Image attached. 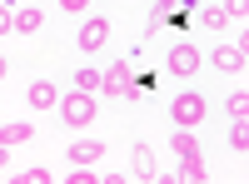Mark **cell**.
<instances>
[{
  "label": "cell",
  "mask_w": 249,
  "mask_h": 184,
  "mask_svg": "<svg viewBox=\"0 0 249 184\" xmlns=\"http://www.w3.org/2000/svg\"><path fill=\"white\" fill-rule=\"evenodd\" d=\"M170 119L179 130H195L199 119H204V95H195V90H179L175 100H170Z\"/></svg>",
  "instance_id": "6da1fadb"
},
{
  "label": "cell",
  "mask_w": 249,
  "mask_h": 184,
  "mask_svg": "<svg viewBox=\"0 0 249 184\" xmlns=\"http://www.w3.org/2000/svg\"><path fill=\"white\" fill-rule=\"evenodd\" d=\"M100 90L115 95V100H135V95H140V85H135V75H130V65H124V60H115V65L100 75Z\"/></svg>",
  "instance_id": "7a4b0ae2"
},
{
  "label": "cell",
  "mask_w": 249,
  "mask_h": 184,
  "mask_svg": "<svg viewBox=\"0 0 249 184\" xmlns=\"http://www.w3.org/2000/svg\"><path fill=\"white\" fill-rule=\"evenodd\" d=\"M60 119H65V125H75V130H85L90 119H95V95H85V90L65 95V100H60Z\"/></svg>",
  "instance_id": "3957f363"
},
{
  "label": "cell",
  "mask_w": 249,
  "mask_h": 184,
  "mask_svg": "<svg viewBox=\"0 0 249 184\" xmlns=\"http://www.w3.org/2000/svg\"><path fill=\"white\" fill-rule=\"evenodd\" d=\"M195 70H199V50H195V45H175V50H170V75L184 80V75H195Z\"/></svg>",
  "instance_id": "277c9868"
},
{
  "label": "cell",
  "mask_w": 249,
  "mask_h": 184,
  "mask_svg": "<svg viewBox=\"0 0 249 184\" xmlns=\"http://www.w3.org/2000/svg\"><path fill=\"white\" fill-rule=\"evenodd\" d=\"M105 40H110V20H85V25H80V50H100V45H105Z\"/></svg>",
  "instance_id": "5b68a950"
},
{
  "label": "cell",
  "mask_w": 249,
  "mask_h": 184,
  "mask_svg": "<svg viewBox=\"0 0 249 184\" xmlns=\"http://www.w3.org/2000/svg\"><path fill=\"white\" fill-rule=\"evenodd\" d=\"M25 100H30L35 110H50V105H60V90L50 85V80H35V85L25 90Z\"/></svg>",
  "instance_id": "8992f818"
},
{
  "label": "cell",
  "mask_w": 249,
  "mask_h": 184,
  "mask_svg": "<svg viewBox=\"0 0 249 184\" xmlns=\"http://www.w3.org/2000/svg\"><path fill=\"white\" fill-rule=\"evenodd\" d=\"M70 159H75V165H95V159H105V145H100V139H75Z\"/></svg>",
  "instance_id": "52a82bcc"
},
{
  "label": "cell",
  "mask_w": 249,
  "mask_h": 184,
  "mask_svg": "<svg viewBox=\"0 0 249 184\" xmlns=\"http://www.w3.org/2000/svg\"><path fill=\"white\" fill-rule=\"evenodd\" d=\"M175 179H184V184H204V179H210V169H204V154H184V165H179Z\"/></svg>",
  "instance_id": "ba28073f"
},
{
  "label": "cell",
  "mask_w": 249,
  "mask_h": 184,
  "mask_svg": "<svg viewBox=\"0 0 249 184\" xmlns=\"http://www.w3.org/2000/svg\"><path fill=\"white\" fill-rule=\"evenodd\" d=\"M214 65H219L224 75H234V70H244V50H239V45H219V50H214Z\"/></svg>",
  "instance_id": "9c48e42d"
},
{
  "label": "cell",
  "mask_w": 249,
  "mask_h": 184,
  "mask_svg": "<svg viewBox=\"0 0 249 184\" xmlns=\"http://www.w3.org/2000/svg\"><path fill=\"white\" fill-rule=\"evenodd\" d=\"M15 30H20V35H35V30H40V10H35V5H20V10H15Z\"/></svg>",
  "instance_id": "30bf717a"
},
{
  "label": "cell",
  "mask_w": 249,
  "mask_h": 184,
  "mask_svg": "<svg viewBox=\"0 0 249 184\" xmlns=\"http://www.w3.org/2000/svg\"><path fill=\"white\" fill-rule=\"evenodd\" d=\"M170 150H175L179 159H184V154H199V139H195L190 130H175V134H170Z\"/></svg>",
  "instance_id": "8fae6325"
},
{
  "label": "cell",
  "mask_w": 249,
  "mask_h": 184,
  "mask_svg": "<svg viewBox=\"0 0 249 184\" xmlns=\"http://www.w3.org/2000/svg\"><path fill=\"white\" fill-rule=\"evenodd\" d=\"M135 174L140 179H155V150L150 145H135Z\"/></svg>",
  "instance_id": "7c38bea8"
},
{
  "label": "cell",
  "mask_w": 249,
  "mask_h": 184,
  "mask_svg": "<svg viewBox=\"0 0 249 184\" xmlns=\"http://www.w3.org/2000/svg\"><path fill=\"white\" fill-rule=\"evenodd\" d=\"M30 139V125L25 119H15V125H0V145H25Z\"/></svg>",
  "instance_id": "4fadbf2b"
},
{
  "label": "cell",
  "mask_w": 249,
  "mask_h": 184,
  "mask_svg": "<svg viewBox=\"0 0 249 184\" xmlns=\"http://www.w3.org/2000/svg\"><path fill=\"white\" fill-rule=\"evenodd\" d=\"M75 90H85V95H95V90H100V70H90V65H85V70L75 75Z\"/></svg>",
  "instance_id": "5bb4252c"
},
{
  "label": "cell",
  "mask_w": 249,
  "mask_h": 184,
  "mask_svg": "<svg viewBox=\"0 0 249 184\" xmlns=\"http://www.w3.org/2000/svg\"><path fill=\"white\" fill-rule=\"evenodd\" d=\"M230 145H234L239 154L249 150V119H234V130H230Z\"/></svg>",
  "instance_id": "9a60e30c"
},
{
  "label": "cell",
  "mask_w": 249,
  "mask_h": 184,
  "mask_svg": "<svg viewBox=\"0 0 249 184\" xmlns=\"http://www.w3.org/2000/svg\"><path fill=\"white\" fill-rule=\"evenodd\" d=\"M230 119H249V95H244V90L230 95Z\"/></svg>",
  "instance_id": "2e32d148"
},
{
  "label": "cell",
  "mask_w": 249,
  "mask_h": 184,
  "mask_svg": "<svg viewBox=\"0 0 249 184\" xmlns=\"http://www.w3.org/2000/svg\"><path fill=\"white\" fill-rule=\"evenodd\" d=\"M199 20H204L210 30H224V25H230V15H224V5H210V10H204Z\"/></svg>",
  "instance_id": "e0dca14e"
},
{
  "label": "cell",
  "mask_w": 249,
  "mask_h": 184,
  "mask_svg": "<svg viewBox=\"0 0 249 184\" xmlns=\"http://www.w3.org/2000/svg\"><path fill=\"white\" fill-rule=\"evenodd\" d=\"M15 179H20V184H50V169H45V165H35V169H20Z\"/></svg>",
  "instance_id": "ac0fdd59"
},
{
  "label": "cell",
  "mask_w": 249,
  "mask_h": 184,
  "mask_svg": "<svg viewBox=\"0 0 249 184\" xmlns=\"http://www.w3.org/2000/svg\"><path fill=\"white\" fill-rule=\"evenodd\" d=\"M70 184H100V174H95L90 165H75V174H70Z\"/></svg>",
  "instance_id": "d6986e66"
},
{
  "label": "cell",
  "mask_w": 249,
  "mask_h": 184,
  "mask_svg": "<svg viewBox=\"0 0 249 184\" xmlns=\"http://www.w3.org/2000/svg\"><path fill=\"white\" fill-rule=\"evenodd\" d=\"M224 15H230V20H244V15H249V0H224Z\"/></svg>",
  "instance_id": "ffe728a7"
},
{
  "label": "cell",
  "mask_w": 249,
  "mask_h": 184,
  "mask_svg": "<svg viewBox=\"0 0 249 184\" xmlns=\"http://www.w3.org/2000/svg\"><path fill=\"white\" fill-rule=\"evenodd\" d=\"M5 30H15V10H5V5H0V35H5Z\"/></svg>",
  "instance_id": "44dd1931"
},
{
  "label": "cell",
  "mask_w": 249,
  "mask_h": 184,
  "mask_svg": "<svg viewBox=\"0 0 249 184\" xmlns=\"http://www.w3.org/2000/svg\"><path fill=\"white\" fill-rule=\"evenodd\" d=\"M85 5H90V0H60V10H70V15H80Z\"/></svg>",
  "instance_id": "7402d4cb"
},
{
  "label": "cell",
  "mask_w": 249,
  "mask_h": 184,
  "mask_svg": "<svg viewBox=\"0 0 249 184\" xmlns=\"http://www.w3.org/2000/svg\"><path fill=\"white\" fill-rule=\"evenodd\" d=\"M10 169V145H0V174Z\"/></svg>",
  "instance_id": "603a6c76"
},
{
  "label": "cell",
  "mask_w": 249,
  "mask_h": 184,
  "mask_svg": "<svg viewBox=\"0 0 249 184\" xmlns=\"http://www.w3.org/2000/svg\"><path fill=\"white\" fill-rule=\"evenodd\" d=\"M0 80H5V60H0Z\"/></svg>",
  "instance_id": "cb8c5ba5"
}]
</instances>
